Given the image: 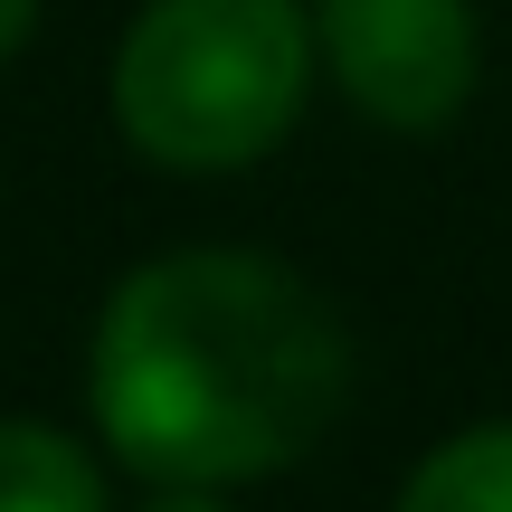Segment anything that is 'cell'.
Instances as JSON below:
<instances>
[{"label": "cell", "instance_id": "cell-1", "mask_svg": "<svg viewBox=\"0 0 512 512\" xmlns=\"http://www.w3.org/2000/svg\"><path fill=\"white\" fill-rule=\"evenodd\" d=\"M95 427L152 484H247L294 465L351 389V342L294 266L181 247L114 285L95 323Z\"/></svg>", "mask_w": 512, "mask_h": 512}, {"label": "cell", "instance_id": "cell-2", "mask_svg": "<svg viewBox=\"0 0 512 512\" xmlns=\"http://www.w3.org/2000/svg\"><path fill=\"white\" fill-rule=\"evenodd\" d=\"M304 86V0H152L114 57V124L162 171H238L294 133Z\"/></svg>", "mask_w": 512, "mask_h": 512}, {"label": "cell", "instance_id": "cell-3", "mask_svg": "<svg viewBox=\"0 0 512 512\" xmlns=\"http://www.w3.org/2000/svg\"><path fill=\"white\" fill-rule=\"evenodd\" d=\"M313 48L342 95L389 133H437L475 95V10L465 0H323Z\"/></svg>", "mask_w": 512, "mask_h": 512}, {"label": "cell", "instance_id": "cell-4", "mask_svg": "<svg viewBox=\"0 0 512 512\" xmlns=\"http://www.w3.org/2000/svg\"><path fill=\"white\" fill-rule=\"evenodd\" d=\"M0 512H105V475L76 437L0 418Z\"/></svg>", "mask_w": 512, "mask_h": 512}, {"label": "cell", "instance_id": "cell-5", "mask_svg": "<svg viewBox=\"0 0 512 512\" xmlns=\"http://www.w3.org/2000/svg\"><path fill=\"white\" fill-rule=\"evenodd\" d=\"M399 512H512V418L475 427V437H446L408 475Z\"/></svg>", "mask_w": 512, "mask_h": 512}, {"label": "cell", "instance_id": "cell-6", "mask_svg": "<svg viewBox=\"0 0 512 512\" xmlns=\"http://www.w3.org/2000/svg\"><path fill=\"white\" fill-rule=\"evenodd\" d=\"M143 512H228V503L209 494V484H162V494H152Z\"/></svg>", "mask_w": 512, "mask_h": 512}, {"label": "cell", "instance_id": "cell-7", "mask_svg": "<svg viewBox=\"0 0 512 512\" xmlns=\"http://www.w3.org/2000/svg\"><path fill=\"white\" fill-rule=\"evenodd\" d=\"M29 29H38V0H0V57L29 48Z\"/></svg>", "mask_w": 512, "mask_h": 512}]
</instances>
